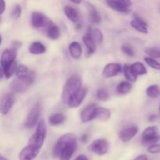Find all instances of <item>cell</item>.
<instances>
[{
  "label": "cell",
  "instance_id": "obj_46",
  "mask_svg": "<svg viewBox=\"0 0 160 160\" xmlns=\"http://www.w3.org/2000/svg\"><path fill=\"white\" fill-rule=\"evenodd\" d=\"M156 115L151 116V117H149V121H154V120H156Z\"/></svg>",
  "mask_w": 160,
  "mask_h": 160
},
{
  "label": "cell",
  "instance_id": "obj_48",
  "mask_svg": "<svg viewBox=\"0 0 160 160\" xmlns=\"http://www.w3.org/2000/svg\"><path fill=\"white\" fill-rule=\"evenodd\" d=\"M71 2L74 3V4H80V3H81V2H80V1H78V2H76V1H71Z\"/></svg>",
  "mask_w": 160,
  "mask_h": 160
},
{
  "label": "cell",
  "instance_id": "obj_14",
  "mask_svg": "<svg viewBox=\"0 0 160 160\" xmlns=\"http://www.w3.org/2000/svg\"><path fill=\"white\" fill-rule=\"evenodd\" d=\"M97 106L95 104H90L86 106L81 112V120L83 123H88L95 119V112Z\"/></svg>",
  "mask_w": 160,
  "mask_h": 160
},
{
  "label": "cell",
  "instance_id": "obj_6",
  "mask_svg": "<svg viewBox=\"0 0 160 160\" xmlns=\"http://www.w3.org/2000/svg\"><path fill=\"white\" fill-rule=\"evenodd\" d=\"M106 4L115 11L121 13H128L131 11L132 2L128 0H109L106 2Z\"/></svg>",
  "mask_w": 160,
  "mask_h": 160
},
{
  "label": "cell",
  "instance_id": "obj_10",
  "mask_svg": "<svg viewBox=\"0 0 160 160\" xmlns=\"http://www.w3.org/2000/svg\"><path fill=\"white\" fill-rule=\"evenodd\" d=\"M122 67L119 63H109L104 67L102 70V77L105 78H110L117 76L121 72Z\"/></svg>",
  "mask_w": 160,
  "mask_h": 160
},
{
  "label": "cell",
  "instance_id": "obj_16",
  "mask_svg": "<svg viewBox=\"0 0 160 160\" xmlns=\"http://www.w3.org/2000/svg\"><path fill=\"white\" fill-rule=\"evenodd\" d=\"M134 17H135V19L131 21V27L138 32L142 33V34H147L148 32V29L146 22L138 15H134Z\"/></svg>",
  "mask_w": 160,
  "mask_h": 160
},
{
  "label": "cell",
  "instance_id": "obj_21",
  "mask_svg": "<svg viewBox=\"0 0 160 160\" xmlns=\"http://www.w3.org/2000/svg\"><path fill=\"white\" fill-rule=\"evenodd\" d=\"M64 13L70 21L73 22V23H77L79 21L80 16L78 11L73 6H66L64 7Z\"/></svg>",
  "mask_w": 160,
  "mask_h": 160
},
{
  "label": "cell",
  "instance_id": "obj_38",
  "mask_svg": "<svg viewBox=\"0 0 160 160\" xmlns=\"http://www.w3.org/2000/svg\"><path fill=\"white\" fill-rule=\"evenodd\" d=\"M121 50L125 53L126 55H128V56H131V57H133L134 56V49L131 48V46L128 45H122Z\"/></svg>",
  "mask_w": 160,
  "mask_h": 160
},
{
  "label": "cell",
  "instance_id": "obj_32",
  "mask_svg": "<svg viewBox=\"0 0 160 160\" xmlns=\"http://www.w3.org/2000/svg\"><path fill=\"white\" fill-rule=\"evenodd\" d=\"M146 95L151 98H156L160 95V88L157 84H152L147 88Z\"/></svg>",
  "mask_w": 160,
  "mask_h": 160
},
{
  "label": "cell",
  "instance_id": "obj_19",
  "mask_svg": "<svg viewBox=\"0 0 160 160\" xmlns=\"http://www.w3.org/2000/svg\"><path fill=\"white\" fill-rule=\"evenodd\" d=\"M30 88L29 84L26 81L15 80L10 84V90L12 93H22L28 90Z\"/></svg>",
  "mask_w": 160,
  "mask_h": 160
},
{
  "label": "cell",
  "instance_id": "obj_34",
  "mask_svg": "<svg viewBox=\"0 0 160 160\" xmlns=\"http://www.w3.org/2000/svg\"><path fill=\"white\" fill-rule=\"evenodd\" d=\"M145 52L152 59H156L160 58V48L157 47H149L145 48Z\"/></svg>",
  "mask_w": 160,
  "mask_h": 160
},
{
  "label": "cell",
  "instance_id": "obj_37",
  "mask_svg": "<svg viewBox=\"0 0 160 160\" xmlns=\"http://www.w3.org/2000/svg\"><path fill=\"white\" fill-rule=\"evenodd\" d=\"M20 16H21V7L19 4L15 5L11 11V17L14 20H17V19L20 18Z\"/></svg>",
  "mask_w": 160,
  "mask_h": 160
},
{
  "label": "cell",
  "instance_id": "obj_35",
  "mask_svg": "<svg viewBox=\"0 0 160 160\" xmlns=\"http://www.w3.org/2000/svg\"><path fill=\"white\" fill-rule=\"evenodd\" d=\"M96 96L101 101H106V100L109 99V92L105 88H100L96 92Z\"/></svg>",
  "mask_w": 160,
  "mask_h": 160
},
{
  "label": "cell",
  "instance_id": "obj_15",
  "mask_svg": "<svg viewBox=\"0 0 160 160\" xmlns=\"http://www.w3.org/2000/svg\"><path fill=\"white\" fill-rule=\"evenodd\" d=\"M87 89L82 88L80 90V92H78V94H76V95L69 101L67 105H68L70 108H78V106H81V103L83 102L84 98H85L86 95H87Z\"/></svg>",
  "mask_w": 160,
  "mask_h": 160
},
{
  "label": "cell",
  "instance_id": "obj_27",
  "mask_svg": "<svg viewBox=\"0 0 160 160\" xmlns=\"http://www.w3.org/2000/svg\"><path fill=\"white\" fill-rule=\"evenodd\" d=\"M66 120V117L62 113H54L50 116L48 121L52 126H58L64 123Z\"/></svg>",
  "mask_w": 160,
  "mask_h": 160
},
{
  "label": "cell",
  "instance_id": "obj_28",
  "mask_svg": "<svg viewBox=\"0 0 160 160\" xmlns=\"http://www.w3.org/2000/svg\"><path fill=\"white\" fill-rule=\"evenodd\" d=\"M17 67V65L16 61H14V62H11V63L9 64H7V65H6L5 67H3L2 69H3V72H4L5 78H6V79H9V78L12 76L14 72H16Z\"/></svg>",
  "mask_w": 160,
  "mask_h": 160
},
{
  "label": "cell",
  "instance_id": "obj_22",
  "mask_svg": "<svg viewBox=\"0 0 160 160\" xmlns=\"http://www.w3.org/2000/svg\"><path fill=\"white\" fill-rule=\"evenodd\" d=\"M69 52L72 58L75 59H79L82 54V48L79 42H73L69 45Z\"/></svg>",
  "mask_w": 160,
  "mask_h": 160
},
{
  "label": "cell",
  "instance_id": "obj_30",
  "mask_svg": "<svg viewBox=\"0 0 160 160\" xmlns=\"http://www.w3.org/2000/svg\"><path fill=\"white\" fill-rule=\"evenodd\" d=\"M28 68L24 65H20L17 67L16 70V75H17V80L20 81H25L28 76Z\"/></svg>",
  "mask_w": 160,
  "mask_h": 160
},
{
  "label": "cell",
  "instance_id": "obj_24",
  "mask_svg": "<svg viewBox=\"0 0 160 160\" xmlns=\"http://www.w3.org/2000/svg\"><path fill=\"white\" fill-rule=\"evenodd\" d=\"M83 42L85 46L87 47L89 54H93L96 50V42L88 33L83 36Z\"/></svg>",
  "mask_w": 160,
  "mask_h": 160
},
{
  "label": "cell",
  "instance_id": "obj_33",
  "mask_svg": "<svg viewBox=\"0 0 160 160\" xmlns=\"http://www.w3.org/2000/svg\"><path fill=\"white\" fill-rule=\"evenodd\" d=\"M123 73H124V76L126 79L128 80L129 82H135L138 79V76H136L131 69V67L129 65L125 64L123 66Z\"/></svg>",
  "mask_w": 160,
  "mask_h": 160
},
{
  "label": "cell",
  "instance_id": "obj_18",
  "mask_svg": "<svg viewBox=\"0 0 160 160\" xmlns=\"http://www.w3.org/2000/svg\"><path fill=\"white\" fill-rule=\"evenodd\" d=\"M40 152L36 151L33 148H30L28 145L25 146L23 149L20 151L19 154V159L20 160H34L38 156Z\"/></svg>",
  "mask_w": 160,
  "mask_h": 160
},
{
  "label": "cell",
  "instance_id": "obj_20",
  "mask_svg": "<svg viewBox=\"0 0 160 160\" xmlns=\"http://www.w3.org/2000/svg\"><path fill=\"white\" fill-rule=\"evenodd\" d=\"M111 117V112L109 109L103 107H97L95 112V119L100 121H107Z\"/></svg>",
  "mask_w": 160,
  "mask_h": 160
},
{
  "label": "cell",
  "instance_id": "obj_51",
  "mask_svg": "<svg viewBox=\"0 0 160 160\" xmlns=\"http://www.w3.org/2000/svg\"><path fill=\"white\" fill-rule=\"evenodd\" d=\"M0 22H1V17H0Z\"/></svg>",
  "mask_w": 160,
  "mask_h": 160
},
{
  "label": "cell",
  "instance_id": "obj_11",
  "mask_svg": "<svg viewBox=\"0 0 160 160\" xmlns=\"http://www.w3.org/2000/svg\"><path fill=\"white\" fill-rule=\"evenodd\" d=\"M17 50L14 49L12 48H6L2 52L1 56V59H0V62H1V67H5L7 64L11 63V62H14L17 57Z\"/></svg>",
  "mask_w": 160,
  "mask_h": 160
},
{
  "label": "cell",
  "instance_id": "obj_29",
  "mask_svg": "<svg viewBox=\"0 0 160 160\" xmlns=\"http://www.w3.org/2000/svg\"><path fill=\"white\" fill-rule=\"evenodd\" d=\"M89 34L92 37V38L95 40L96 43H102L103 41V34L102 31L99 29L95 28H89L88 31Z\"/></svg>",
  "mask_w": 160,
  "mask_h": 160
},
{
  "label": "cell",
  "instance_id": "obj_12",
  "mask_svg": "<svg viewBox=\"0 0 160 160\" xmlns=\"http://www.w3.org/2000/svg\"><path fill=\"white\" fill-rule=\"evenodd\" d=\"M85 5L88 11V18L90 23L92 24H99L101 23V17L95 6L88 2H85Z\"/></svg>",
  "mask_w": 160,
  "mask_h": 160
},
{
  "label": "cell",
  "instance_id": "obj_50",
  "mask_svg": "<svg viewBox=\"0 0 160 160\" xmlns=\"http://www.w3.org/2000/svg\"><path fill=\"white\" fill-rule=\"evenodd\" d=\"M159 112H160V104H159Z\"/></svg>",
  "mask_w": 160,
  "mask_h": 160
},
{
  "label": "cell",
  "instance_id": "obj_9",
  "mask_svg": "<svg viewBox=\"0 0 160 160\" xmlns=\"http://www.w3.org/2000/svg\"><path fill=\"white\" fill-rule=\"evenodd\" d=\"M31 22L34 28H41L48 25L50 21L42 12H33L31 17Z\"/></svg>",
  "mask_w": 160,
  "mask_h": 160
},
{
  "label": "cell",
  "instance_id": "obj_5",
  "mask_svg": "<svg viewBox=\"0 0 160 160\" xmlns=\"http://www.w3.org/2000/svg\"><path fill=\"white\" fill-rule=\"evenodd\" d=\"M41 112H42V105L40 102H37L30 110L29 113L25 120L24 126L27 128H34L38 121Z\"/></svg>",
  "mask_w": 160,
  "mask_h": 160
},
{
  "label": "cell",
  "instance_id": "obj_8",
  "mask_svg": "<svg viewBox=\"0 0 160 160\" xmlns=\"http://www.w3.org/2000/svg\"><path fill=\"white\" fill-rule=\"evenodd\" d=\"M15 102V95L13 93H9L5 95L0 101V113L2 115H7L12 109Z\"/></svg>",
  "mask_w": 160,
  "mask_h": 160
},
{
  "label": "cell",
  "instance_id": "obj_23",
  "mask_svg": "<svg viewBox=\"0 0 160 160\" xmlns=\"http://www.w3.org/2000/svg\"><path fill=\"white\" fill-rule=\"evenodd\" d=\"M46 34L48 38L52 39V40H57L60 36V30L57 25L49 22V23L48 24Z\"/></svg>",
  "mask_w": 160,
  "mask_h": 160
},
{
  "label": "cell",
  "instance_id": "obj_42",
  "mask_svg": "<svg viewBox=\"0 0 160 160\" xmlns=\"http://www.w3.org/2000/svg\"><path fill=\"white\" fill-rule=\"evenodd\" d=\"M134 160H148V156H145V155H141L138 156V157H136Z\"/></svg>",
  "mask_w": 160,
  "mask_h": 160
},
{
  "label": "cell",
  "instance_id": "obj_47",
  "mask_svg": "<svg viewBox=\"0 0 160 160\" xmlns=\"http://www.w3.org/2000/svg\"><path fill=\"white\" fill-rule=\"evenodd\" d=\"M0 160H9V159H8L7 158L4 157V156H1V155H0Z\"/></svg>",
  "mask_w": 160,
  "mask_h": 160
},
{
  "label": "cell",
  "instance_id": "obj_44",
  "mask_svg": "<svg viewBox=\"0 0 160 160\" xmlns=\"http://www.w3.org/2000/svg\"><path fill=\"white\" fill-rule=\"evenodd\" d=\"M3 77H4V72H3V69H2V67H0V79H2Z\"/></svg>",
  "mask_w": 160,
  "mask_h": 160
},
{
  "label": "cell",
  "instance_id": "obj_36",
  "mask_svg": "<svg viewBox=\"0 0 160 160\" xmlns=\"http://www.w3.org/2000/svg\"><path fill=\"white\" fill-rule=\"evenodd\" d=\"M145 61L150 67L153 68L154 70H160V62L159 61L156 60V59H152L150 57H145Z\"/></svg>",
  "mask_w": 160,
  "mask_h": 160
},
{
  "label": "cell",
  "instance_id": "obj_43",
  "mask_svg": "<svg viewBox=\"0 0 160 160\" xmlns=\"http://www.w3.org/2000/svg\"><path fill=\"white\" fill-rule=\"evenodd\" d=\"M74 160H89V159L85 155H80Z\"/></svg>",
  "mask_w": 160,
  "mask_h": 160
},
{
  "label": "cell",
  "instance_id": "obj_25",
  "mask_svg": "<svg viewBox=\"0 0 160 160\" xmlns=\"http://www.w3.org/2000/svg\"><path fill=\"white\" fill-rule=\"evenodd\" d=\"M46 51L45 45L39 42H34L29 46V52L33 55L43 54Z\"/></svg>",
  "mask_w": 160,
  "mask_h": 160
},
{
  "label": "cell",
  "instance_id": "obj_4",
  "mask_svg": "<svg viewBox=\"0 0 160 160\" xmlns=\"http://www.w3.org/2000/svg\"><path fill=\"white\" fill-rule=\"evenodd\" d=\"M75 142H77V136L75 134H72V133H68V134L62 135L57 141L54 148H53V156L56 158H59L62 148H64L66 145H69V144L75 143Z\"/></svg>",
  "mask_w": 160,
  "mask_h": 160
},
{
  "label": "cell",
  "instance_id": "obj_39",
  "mask_svg": "<svg viewBox=\"0 0 160 160\" xmlns=\"http://www.w3.org/2000/svg\"><path fill=\"white\" fill-rule=\"evenodd\" d=\"M148 152L151 154H157L160 152V144L156 143L148 146Z\"/></svg>",
  "mask_w": 160,
  "mask_h": 160
},
{
  "label": "cell",
  "instance_id": "obj_7",
  "mask_svg": "<svg viewBox=\"0 0 160 160\" xmlns=\"http://www.w3.org/2000/svg\"><path fill=\"white\" fill-rule=\"evenodd\" d=\"M89 150L97 156H104L109 150V142L106 139H98L92 142Z\"/></svg>",
  "mask_w": 160,
  "mask_h": 160
},
{
  "label": "cell",
  "instance_id": "obj_45",
  "mask_svg": "<svg viewBox=\"0 0 160 160\" xmlns=\"http://www.w3.org/2000/svg\"><path fill=\"white\" fill-rule=\"evenodd\" d=\"M81 140L83 142H87V140H88V136L86 135V134H84V135L83 136L82 138H81Z\"/></svg>",
  "mask_w": 160,
  "mask_h": 160
},
{
  "label": "cell",
  "instance_id": "obj_41",
  "mask_svg": "<svg viewBox=\"0 0 160 160\" xmlns=\"http://www.w3.org/2000/svg\"><path fill=\"white\" fill-rule=\"evenodd\" d=\"M5 9H6V2L2 0H0V15L4 12Z\"/></svg>",
  "mask_w": 160,
  "mask_h": 160
},
{
  "label": "cell",
  "instance_id": "obj_49",
  "mask_svg": "<svg viewBox=\"0 0 160 160\" xmlns=\"http://www.w3.org/2000/svg\"><path fill=\"white\" fill-rule=\"evenodd\" d=\"M1 43H2V37L1 35H0V45H1Z\"/></svg>",
  "mask_w": 160,
  "mask_h": 160
},
{
  "label": "cell",
  "instance_id": "obj_17",
  "mask_svg": "<svg viewBox=\"0 0 160 160\" xmlns=\"http://www.w3.org/2000/svg\"><path fill=\"white\" fill-rule=\"evenodd\" d=\"M77 148V142L75 143L69 144L66 145L61 150L60 154H59V160H70L73 156L75 150Z\"/></svg>",
  "mask_w": 160,
  "mask_h": 160
},
{
  "label": "cell",
  "instance_id": "obj_40",
  "mask_svg": "<svg viewBox=\"0 0 160 160\" xmlns=\"http://www.w3.org/2000/svg\"><path fill=\"white\" fill-rule=\"evenodd\" d=\"M22 43L20 42V41H13L12 42V48H14V49L17 50L21 47Z\"/></svg>",
  "mask_w": 160,
  "mask_h": 160
},
{
  "label": "cell",
  "instance_id": "obj_3",
  "mask_svg": "<svg viewBox=\"0 0 160 160\" xmlns=\"http://www.w3.org/2000/svg\"><path fill=\"white\" fill-rule=\"evenodd\" d=\"M142 144L144 145H154L160 140L159 128L156 126H151L145 128L142 133Z\"/></svg>",
  "mask_w": 160,
  "mask_h": 160
},
{
  "label": "cell",
  "instance_id": "obj_13",
  "mask_svg": "<svg viewBox=\"0 0 160 160\" xmlns=\"http://www.w3.org/2000/svg\"><path fill=\"white\" fill-rule=\"evenodd\" d=\"M138 132V128L137 126H131L121 130L119 133V137L120 140L127 142L133 138Z\"/></svg>",
  "mask_w": 160,
  "mask_h": 160
},
{
  "label": "cell",
  "instance_id": "obj_31",
  "mask_svg": "<svg viewBox=\"0 0 160 160\" xmlns=\"http://www.w3.org/2000/svg\"><path fill=\"white\" fill-rule=\"evenodd\" d=\"M131 89H132V85L128 81H121L117 88V92L121 95H126V94L129 93Z\"/></svg>",
  "mask_w": 160,
  "mask_h": 160
},
{
  "label": "cell",
  "instance_id": "obj_2",
  "mask_svg": "<svg viewBox=\"0 0 160 160\" xmlns=\"http://www.w3.org/2000/svg\"><path fill=\"white\" fill-rule=\"evenodd\" d=\"M47 134L46 123L43 119H41L38 121L36 128V131L34 133L28 142V146L36 151L40 152L41 148L43 146L44 142L45 140Z\"/></svg>",
  "mask_w": 160,
  "mask_h": 160
},
{
  "label": "cell",
  "instance_id": "obj_26",
  "mask_svg": "<svg viewBox=\"0 0 160 160\" xmlns=\"http://www.w3.org/2000/svg\"><path fill=\"white\" fill-rule=\"evenodd\" d=\"M130 67L136 76H142V75H145L148 73L145 66L141 62H134V63L131 64Z\"/></svg>",
  "mask_w": 160,
  "mask_h": 160
},
{
  "label": "cell",
  "instance_id": "obj_1",
  "mask_svg": "<svg viewBox=\"0 0 160 160\" xmlns=\"http://www.w3.org/2000/svg\"><path fill=\"white\" fill-rule=\"evenodd\" d=\"M81 88H82V82L81 78L78 74L72 75L67 79V82L63 86L62 93V102L67 104L69 101L76 94H78Z\"/></svg>",
  "mask_w": 160,
  "mask_h": 160
}]
</instances>
